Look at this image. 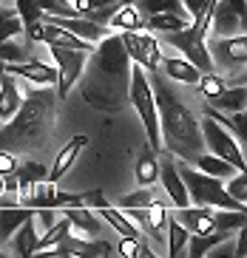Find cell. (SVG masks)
Wrapping results in <instances>:
<instances>
[{
    "label": "cell",
    "instance_id": "1",
    "mask_svg": "<svg viewBox=\"0 0 247 258\" xmlns=\"http://www.w3.org/2000/svg\"><path fill=\"white\" fill-rule=\"evenodd\" d=\"M128 71L131 57L122 46L120 34H105L97 40L82 66V99L100 111H117L128 102Z\"/></svg>",
    "mask_w": 247,
    "mask_h": 258
},
{
    "label": "cell",
    "instance_id": "2",
    "mask_svg": "<svg viewBox=\"0 0 247 258\" xmlns=\"http://www.w3.org/2000/svg\"><path fill=\"white\" fill-rule=\"evenodd\" d=\"M148 80H151V88H154V102H157V114H159L162 151L171 153L173 159L179 156L182 162H193L205 151L202 128H199L196 116L187 111L182 99H176V94L159 77H148Z\"/></svg>",
    "mask_w": 247,
    "mask_h": 258
},
{
    "label": "cell",
    "instance_id": "3",
    "mask_svg": "<svg viewBox=\"0 0 247 258\" xmlns=\"http://www.w3.org/2000/svg\"><path fill=\"white\" fill-rule=\"evenodd\" d=\"M54 94L45 88H31L29 97L20 102L15 116L3 122L0 128V148H6L12 153L29 151L34 145H40L54 125Z\"/></svg>",
    "mask_w": 247,
    "mask_h": 258
},
{
    "label": "cell",
    "instance_id": "4",
    "mask_svg": "<svg viewBox=\"0 0 247 258\" xmlns=\"http://www.w3.org/2000/svg\"><path fill=\"white\" fill-rule=\"evenodd\" d=\"M182 176V182H185V190H187V199H190V205H202V207H222V210H247V205L236 202L225 190L222 179L216 176H208L202 170H196L193 165H187L182 162V167H176Z\"/></svg>",
    "mask_w": 247,
    "mask_h": 258
},
{
    "label": "cell",
    "instance_id": "5",
    "mask_svg": "<svg viewBox=\"0 0 247 258\" xmlns=\"http://www.w3.org/2000/svg\"><path fill=\"white\" fill-rule=\"evenodd\" d=\"M128 102L136 108V114L142 119L148 145L159 153L162 142H159V114H157V102H154V88H151L148 71L136 62H131V71H128Z\"/></svg>",
    "mask_w": 247,
    "mask_h": 258
},
{
    "label": "cell",
    "instance_id": "6",
    "mask_svg": "<svg viewBox=\"0 0 247 258\" xmlns=\"http://www.w3.org/2000/svg\"><path fill=\"white\" fill-rule=\"evenodd\" d=\"M199 128H202V139H205V145H208V151L213 153V156H222V159H227L233 167H236V170H247L244 148H241V142L233 137L225 125H219L216 119L205 116Z\"/></svg>",
    "mask_w": 247,
    "mask_h": 258
},
{
    "label": "cell",
    "instance_id": "7",
    "mask_svg": "<svg viewBox=\"0 0 247 258\" xmlns=\"http://www.w3.org/2000/svg\"><path fill=\"white\" fill-rule=\"evenodd\" d=\"M168 43L176 51H182V57H187V60L193 62L196 69H199V74H208V71L216 69V62H213V57L208 51V34L196 31L190 23L179 31H171L168 34Z\"/></svg>",
    "mask_w": 247,
    "mask_h": 258
},
{
    "label": "cell",
    "instance_id": "8",
    "mask_svg": "<svg viewBox=\"0 0 247 258\" xmlns=\"http://www.w3.org/2000/svg\"><path fill=\"white\" fill-rule=\"evenodd\" d=\"M122 46H125L131 62L142 66L148 74H159V66H162V48H159V40L154 34H148L145 29L139 31H120Z\"/></svg>",
    "mask_w": 247,
    "mask_h": 258
},
{
    "label": "cell",
    "instance_id": "9",
    "mask_svg": "<svg viewBox=\"0 0 247 258\" xmlns=\"http://www.w3.org/2000/svg\"><path fill=\"white\" fill-rule=\"evenodd\" d=\"M52 48V57H54V69H57V99H66L68 91H71V85L80 80L82 74V66H85V57L88 51H80V48H66V46H48Z\"/></svg>",
    "mask_w": 247,
    "mask_h": 258
},
{
    "label": "cell",
    "instance_id": "10",
    "mask_svg": "<svg viewBox=\"0 0 247 258\" xmlns=\"http://www.w3.org/2000/svg\"><path fill=\"white\" fill-rule=\"evenodd\" d=\"M114 244L111 241H85V238H77V235L66 233L60 241L54 244V250H40L37 255L45 258H108L114 255Z\"/></svg>",
    "mask_w": 247,
    "mask_h": 258
},
{
    "label": "cell",
    "instance_id": "11",
    "mask_svg": "<svg viewBox=\"0 0 247 258\" xmlns=\"http://www.w3.org/2000/svg\"><path fill=\"white\" fill-rule=\"evenodd\" d=\"M159 182H162L165 193H168V205L176 210V207H187L190 199H187L185 182H182L179 170H176V162H173L171 153H165L162 162H159Z\"/></svg>",
    "mask_w": 247,
    "mask_h": 258
},
{
    "label": "cell",
    "instance_id": "12",
    "mask_svg": "<svg viewBox=\"0 0 247 258\" xmlns=\"http://www.w3.org/2000/svg\"><path fill=\"white\" fill-rule=\"evenodd\" d=\"M3 71L15 74L17 80H26L31 85H54L57 83V69L45 66L43 60H29V62H3Z\"/></svg>",
    "mask_w": 247,
    "mask_h": 258
},
{
    "label": "cell",
    "instance_id": "13",
    "mask_svg": "<svg viewBox=\"0 0 247 258\" xmlns=\"http://www.w3.org/2000/svg\"><path fill=\"white\" fill-rule=\"evenodd\" d=\"M208 51L213 57V62H225V66H244L247 62V37H219L208 43Z\"/></svg>",
    "mask_w": 247,
    "mask_h": 258
},
{
    "label": "cell",
    "instance_id": "14",
    "mask_svg": "<svg viewBox=\"0 0 247 258\" xmlns=\"http://www.w3.org/2000/svg\"><path fill=\"white\" fill-rule=\"evenodd\" d=\"M88 145H91V137H88V134H77V137H71V139H68L66 148H63V151L57 153V159H54L52 170L45 173V179L57 184V182L63 179V176H66L68 170H71V165L77 162V156H80V153L85 151Z\"/></svg>",
    "mask_w": 247,
    "mask_h": 258
},
{
    "label": "cell",
    "instance_id": "15",
    "mask_svg": "<svg viewBox=\"0 0 247 258\" xmlns=\"http://www.w3.org/2000/svg\"><path fill=\"white\" fill-rule=\"evenodd\" d=\"M173 219L182 221V227L187 233H213V207H202V205H187V207H176Z\"/></svg>",
    "mask_w": 247,
    "mask_h": 258
},
{
    "label": "cell",
    "instance_id": "16",
    "mask_svg": "<svg viewBox=\"0 0 247 258\" xmlns=\"http://www.w3.org/2000/svg\"><path fill=\"white\" fill-rule=\"evenodd\" d=\"M40 43H45V46L80 48V51H88V54H91V48H94V43L77 37V34H71L68 29H63V26H57V23H48V20H43V34H40Z\"/></svg>",
    "mask_w": 247,
    "mask_h": 258
},
{
    "label": "cell",
    "instance_id": "17",
    "mask_svg": "<svg viewBox=\"0 0 247 258\" xmlns=\"http://www.w3.org/2000/svg\"><path fill=\"white\" fill-rule=\"evenodd\" d=\"M20 102H23V94H20V85H17V77L3 71V77H0V125L15 116Z\"/></svg>",
    "mask_w": 247,
    "mask_h": 258
},
{
    "label": "cell",
    "instance_id": "18",
    "mask_svg": "<svg viewBox=\"0 0 247 258\" xmlns=\"http://www.w3.org/2000/svg\"><path fill=\"white\" fill-rule=\"evenodd\" d=\"M17 15H20L23 31H26V40L29 43H40V34H43V9L37 6V0H15Z\"/></svg>",
    "mask_w": 247,
    "mask_h": 258
},
{
    "label": "cell",
    "instance_id": "19",
    "mask_svg": "<svg viewBox=\"0 0 247 258\" xmlns=\"http://www.w3.org/2000/svg\"><path fill=\"white\" fill-rule=\"evenodd\" d=\"M108 29L111 31H139V29H145V15L134 6V0L131 3H122V6H117L111 12Z\"/></svg>",
    "mask_w": 247,
    "mask_h": 258
},
{
    "label": "cell",
    "instance_id": "20",
    "mask_svg": "<svg viewBox=\"0 0 247 258\" xmlns=\"http://www.w3.org/2000/svg\"><path fill=\"white\" fill-rule=\"evenodd\" d=\"M34 210L26 205H12V202H3L0 205V241H9L12 233L20 227L26 219H31Z\"/></svg>",
    "mask_w": 247,
    "mask_h": 258
},
{
    "label": "cell",
    "instance_id": "21",
    "mask_svg": "<svg viewBox=\"0 0 247 258\" xmlns=\"http://www.w3.org/2000/svg\"><path fill=\"white\" fill-rule=\"evenodd\" d=\"M37 224H34V216L31 219H26L20 224V227L12 233V247H15V255H20V258H31L34 252H37Z\"/></svg>",
    "mask_w": 247,
    "mask_h": 258
},
{
    "label": "cell",
    "instance_id": "22",
    "mask_svg": "<svg viewBox=\"0 0 247 258\" xmlns=\"http://www.w3.org/2000/svg\"><path fill=\"white\" fill-rule=\"evenodd\" d=\"M162 69L165 74L176 80V83H185V85H196L199 83V69H196L193 62L187 60V57H162Z\"/></svg>",
    "mask_w": 247,
    "mask_h": 258
},
{
    "label": "cell",
    "instance_id": "23",
    "mask_svg": "<svg viewBox=\"0 0 247 258\" xmlns=\"http://www.w3.org/2000/svg\"><path fill=\"white\" fill-rule=\"evenodd\" d=\"M63 216H66L68 224L74 230H80L82 235H97L100 227H103L91 207H63Z\"/></svg>",
    "mask_w": 247,
    "mask_h": 258
},
{
    "label": "cell",
    "instance_id": "24",
    "mask_svg": "<svg viewBox=\"0 0 247 258\" xmlns=\"http://www.w3.org/2000/svg\"><path fill=\"white\" fill-rule=\"evenodd\" d=\"M136 182H139V187H151L159 182V159L151 145L136 156Z\"/></svg>",
    "mask_w": 247,
    "mask_h": 258
},
{
    "label": "cell",
    "instance_id": "25",
    "mask_svg": "<svg viewBox=\"0 0 247 258\" xmlns=\"http://www.w3.org/2000/svg\"><path fill=\"white\" fill-rule=\"evenodd\" d=\"M227 235L230 233H222V230H213V233H190L187 235V255L190 258H202V255H208L216 244H222V241H227Z\"/></svg>",
    "mask_w": 247,
    "mask_h": 258
},
{
    "label": "cell",
    "instance_id": "26",
    "mask_svg": "<svg viewBox=\"0 0 247 258\" xmlns=\"http://www.w3.org/2000/svg\"><path fill=\"white\" fill-rule=\"evenodd\" d=\"M193 167H196V170H202V173H208V176H216V179H230L233 173H239V170H236L227 159L213 156V153H205V151L193 159Z\"/></svg>",
    "mask_w": 247,
    "mask_h": 258
},
{
    "label": "cell",
    "instance_id": "27",
    "mask_svg": "<svg viewBox=\"0 0 247 258\" xmlns=\"http://www.w3.org/2000/svg\"><path fill=\"white\" fill-rule=\"evenodd\" d=\"M97 213H100V216H103V219L108 221V224H111V227L117 230L120 235H125V238H139V227H136L134 221L128 219L120 207L103 205V207H97Z\"/></svg>",
    "mask_w": 247,
    "mask_h": 258
},
{
    "label": "cell",
    "instance_id": "28",
    "mask_svg": "<svg viewBox=\"0 0 247 258\" xmlns=\"http://www.w3.org/2000/svg\"><path fill=\"white\" fill-rule=\"evenodd\" d=\"M190 23V17L185 15H171V12H157V15L145 17V29L148 31H159V34H171V31H179Z\"/></svg>",
    "mask_w": 247,
    "mask_h": 258
},
{
    "label": "cell",
    "instance_id": "29",
    "mask_svg": "<svg viewBox=\"0 0 247 258\" xmlns=\"http://www.w3.org/2000/svg\"><path fill=\"white\" fill-rule=\"evenodd\" d=\"M208 105L219 108V111H241L247 105V88L244 85H233V88H225L222 94H216L213 99H208Z\"/></svg>",
    "mask_w": 247,
    "mask_h": 258
},
{
    "label": "cell",
    "instance_id": "30",
    "mask_svg": "<svg viewBox=\"0 0 247 258\" xmlns=\"http://www.w3.org/2000/svg\"><path fill=\"white\" fill-rule=\"evenodd\" d=\"M45 165H40V162H17V167H15V179H17V193H23V190H29L34 182H43L45 179Z\"/></svg>",
    "mask_w": 247,
    "mask_h": 258
},
{
    "label": "cell",
    "instance_id": "31",
    "mask_svg": "<svg viewBox=\"0 0 247 258\" xmlns=\"http://www.w3.org/2000/svg\"><path fill=\"white\" fill-rule=\"evenodd\" d=\"M210 26H216L219 34H230L233 29H241V17L227 6L225 0H216V6H213V20Z\"/></svg>",
    "mask_w": 247,
    "mask_h": 258
},
{
    "label": "cell",
    "instance_id": "32",
    "mask_svg": "<svg viewBox=\"0 0 247 258\" xmlns=\"http://www.w3.org/2000/svg\"><path fill=\"white\" fill-rule=\"evenodd\" d=\"M244 224H247V210H222V207H213V227L216 230L236 233Z\"/></svg>",
    "mask_w": 247,
    "mask_h": 258
},
{
    "label": "cell",
    "instance_id": "33",
    "mask_svg": "<svg viewBox=\"0 0 247 258\" xmlns=\"http://www.w3.org/2000/svg\"><path fill=\"white\" fill-rule=\"evenodd\" d=\"M165 230H168V255L171 258H179L182 252H185V244H187V230L182 227L179 219H173V216H168V224H165Z\"/></svg>",
    "mask_w": 247,
    "mask_h": 258
},
{
    "label": "cell",
    "instance_id": "34",
    "mask_svg": "<svg viewBox=\"0 0 247 258\" xmlns=\"http://www.w3.org/2000/svg\"><path fill=\"white\" fill-rule=\"evenodd\" d=\"M134 6L142 12L145 17L148 15H157V12H171V15H185V6H182V0H134Z\"/></svg>",
    "mask_w": 247,
    "mask_h": 258
},
{
    "label": "cell",
    "instance_id": "35",
    "mask_svg": "<svg viewBox=\"0 0 247 258\" xmlns=\"http://www.w3.org/2000/svg\"><path fill=\"white\" fill-rule=\"evenodd\" d=\"M66 233H71V224H68V219L63 216V219L54 221L52 227H45V230H43V235L37 238V252H40V250H45V247H54V244L60 241V238H63ZM37 252H34V255H37Z\"/></svg>",
    "mask_w": 247,
    "mask_h": 258
},
{
    "label": "cell",
    "instance_id": "36",
    "mask_svg": "<svg viewBox=\"0 0 247 258\" xmlns=\"http://www.w3.org/2000/svg\"><path fill=\"white\" fill-rule=\"evenodd\" d=\"M122 241L117 244V252H120L122 258H151L154 252L148 250V244H142L139 238H125V235H120Z\"/></svg>",
    "mask_w": 247,
    "mask_h": 258
},
{
    "label": "cell",
    "instance_id": "37",
    "mask_svg": "<svg viewBox=\"0 0 247 258\" xmlns=\"http://www.w3.org/2000/svg\"><path fill=\"white\" fill-rule=\"evenodd\" d=\"M151 202H157V196H154V190L151 187H142V190H134V193H128V196H122L120 202H114V207H148Z\"/></svg>",
    "mask_w": 247,
    "mask_h": 258
},
{
    "label": "cell",
    "instance_id": "38",
    "mask_svg": "<svg viewBox=\"0 0 247 258\" xmlns=\"http://www.w3.org/2000/svg\"><path fill=\"white\" fill-rule=\"evenodd\" d=\"M196 85H199V91L205 94V99H213L216 94H222V91L227 88V83H225V80H222L219 74H213V71H208V74H202Z\"/></svg>",
    "mask_w": 247,
    "mask_h": 258
},
{
    "label": "cell",
    "instance_id": "39",
    "mask_svg": "<svg viewBox=\"0 0 247 258\" xmlns=\"http://www.w3.org/2000/svg\"><path fill=\"white\" fill-rule=\"evenodd\" d=\"M227 193H230L236 202L247 205V170H239V173H233V179L227 182Z\"/></svg>",
    "mask_w": 247,
    "mask_h": 258
},
{
    "label": "cell",
    "instance_id": "40",
    "mask_svg": "<svg viewBox=\"0 0 247 258\" xmlns=\"http://www.w3.org/2000/svg\"><path fill=\"white\" fill-rule=\"evenodd\" d=\"M20 60H23V46L20 43L3 40V43H0V62H20Z\"/></svg>",
    "mask_w": 247,
    "mask_h": 258
},
{
    "label": "cell",
    "instance_id": "41",
    "mask_svg": "<svg viewBox=\"0 0 247 258\" xmlns=\"http://www.w3.org/2000/svg\"><path fill=\"white\" fill-rule=\"evenodd\" d=\"M15 167H17V156L12 151H6V148H0V173L9 176L15 173Z\"/></svg>",
    "mask_w": 247,
    "mask_h": 258
},
{
    "label": "cell",
    "instance_id": "42",
    "mask_svg": "<svg viewBox=\"0 0 247 258\" xmlns=\"http://www.w3.org/2000/svg\"><path fill=\"white\" fill-rule=\"evenodd\" d=\"M236 233H239V250H236V255L244 258L247 255V224H244V227H239Z\"/></svg>",
    "mask_w": 247,
    "mask_h": 258
},
{
    "label": "cell",
    "instance_id": "43",
    "mask_svg": "<svg viewBox=\"0 0 247 258\" xmlns=\"http://www.w3.org/2000/svg\"><path fill=\"white\" fill-rule=\"evenodd\" d=\"M225 3L233 9V12H236V15L241 17V20H244V0H225Z\"/></svg>",
    "mask_w": 247,
    "mask_h": 258
},
{
    "label": "cell",
    "instance_id": "44",
    "mask_svg": "<svg viewBox=\"0 0 247 258\" xmlns=\"http://www.w3.org/2000/svg\"><path fill=\"white\" fill-rule=\"evenodd\" d=\"M60 3H68V0H60Z\"/></svg>",
    "mask_w": 247,
    "mask_h": 258
}]
</instances>
